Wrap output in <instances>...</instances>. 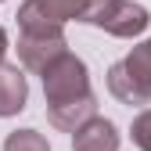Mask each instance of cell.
Wrapping results in <instances>:
<instances>
[{"mask_svg":"<svg viewBox=\"0 0 151 151\" xmlns=\"http://www.w3.org/2000/svg\"><path fill=\"white\" fill-rule=\"evenodd\" d=\"M0 4H4V0H0Z\"/></svg>","mask_w":151,"mask_h":151,"instance_id":"12","label":"cell"},{"mask_svg":"<svg viewBox=\"0 0 151 151\" xmlns=\"http://www.w3.org/2000/svg\"><path fill=\"white\" fill-rule=\"evenodd\" d=\"M86 0H25L18 7V29H43V25H65L79 22Z\"/></svg>","mask_w":151,"mask_h":151,"instance_id":"5","label":"cell"},{"mask_svg":"<svg viewBox=\"0 0 151 151\" xmlns=\"http://www.w3.org/2000/svg\"><path fill=\"white\" fill-rule=\"evenodd\" d=\"M61 54H68V43H65L61 25L22 29V36H18V61H22L29 72H40L43 76Z\"/></svg>","mask_w":151,"mask_h":151,"instance_id":"4","label":"cell"},{"mask_svg":"<svg viewBox=\"0 0 151 151\" xmlns=\"http://www.w3.org/2000/svg\"><path fill=\"white\" fill-rule=\"evenodd\" d=\"M29 101V83L18 65H0V119L18 115Z\"/></svg>","mask_w":151,"mask_h":151,"instance_id":"8","label":"cell"},{"mask_svg":"<svg viewBox=\"0 0 151 151\" xmlns=\"http://www.w3.org/2000/svg\"><path fill=\"white\" fill-rule=\"evenodd\" d=\"M4 54H7V32L0 29V65H4Z\"/></svg>","mask_w":151,"mask_h":151,"instance_id":"11","label":"cell"},{"mask_svg":"<svg viewBox=\"0 0 151 151\" xmlns=\"http://www.w3.org/2000/svg\"><path fill=\"white\" fill-rule=\"evenodd\" d=\"M79 22L97 25L111 36H119V40H133L147 29L151 14L144 4H133V0H86Z\"/></svg>","mask_w":151,"mask_h":151,"instance_id":"2","label":"cell"},{"mask_svg":"<svg viewBox=\"0 0 151 151\" xmlns=\"http://www.w3.org/2000/svg\"><path fill=\"white\" fill-rule=\"evenodd\" d=\"M129 137H133V144L140 151H151V108H144L140 115L133 119V126H129Z\"/></svg>","mask_w":151,"mask_h":151,"instance_id":"10","label":"cell"},{"mask_svg":"<svg viewBox=\"0 0 151 151\" xmlns=\"http://www.w3.org/2000/svg\"><path fill=\"white\" fill-rule=\"evenodd\" d=\"M4 151H50V144H47L43 133H36V129H14L4 140Z\"/></svg>","mask_w":151,"mask_h":151,"instance_id":"9","label":"cell"},{"mask_svg":"<svg viewBox=\"0 0 151 151\" xmlns=\"http://www.w3.org/2000/svg\"><path fill=\"white\" fill-rule=\"evenodd\" d=\"M72 151H119V129L101 115H93L72 133Z\"/></svg>","mask_w":151,"mask_h":151,"instance_id":"6","label":"cell"},{"mask_svg":"<svg viewBox=\"0 0 151 151\" xmlns=\"http://www.w3.org/2000/svg\"><path fill=\"white\" fill-rule=\"evenodd\" d=\"M108 90L122 104H147L151 101V36L137 43L122 61L108 68Z\"/></svg>","mask_w":151,"mask_h":151,"instance_id":"1","label":"cell"},{"mask_svg":"<svg viewBox=\"0 0 151 151\" xmlns=\"http://www.w3.org/2000/svg\"><path fill=\"white\" fill-rule=\"evenodd\" d=\"M97 115V97L86 93V97H76V101H65V104H50L47 108V119L54 129H61V133H76L83 122H90Z\"/></svg>","mask_w":151,"mask_h":151,"instance_id":"7","label":"cell"},{"mask_svg":"<svg viewBox=\"0 0 151 151\" xmlns=\"http://www.w3.org/2000/svg\"><path fill=\"white\" fill-rule=\"evenodd\" d=\"M86 93H90V72H86V61L76 58V54H61V58L43 72V97H47V108H50V104L76 101V97H86Z\"/></svg>","mask_w":151,"mask_h":151,"instance_id":"3","label":"cell"}]
</instances>
